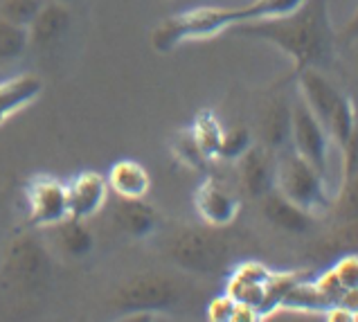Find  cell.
<instances>
[{
    "instance_id": "6da1fadb",
    "label": "cell",
    "mask_w": 358,
    "mask_h": 322,
    "mask_svg": "<svg viewBox=\"0 0 358 322\" xmlns=\"http://www.w3.org/2000/svg\"><path fill=\"white\" fill-rule=\"evenodd\" d=\"M230 34L275 46L291 59V77L304 70H324L336 57V32L329 18V0H304L293 12L275 18L241 23Z\"/></svg>"
},
{
    "instance_id": "7a4b0ae2",
    "label": "cell",
    "mask_w": 358,
    "mask_h": 322,
    "mask_svg": "<svg viewBox=\"0 0 358 322\" xmlns=\"http://www.w3.org/2000/svg\"><path fill=\"white\" fill-rule=\"evenodd\" d=\"M230 241L219 227H192L182 230L169 244V259L178 268L194 275H219L230 262Z\"/></svg>"
},
{
    "instance_id": "3957f363",
    "label": "cell",
    "mask_w": 358,
    "mask_h": 322,
    "mask_svg": "<svg viewBox=\"0 0 358 322\" xmlns=\"http://www.w3.org/2000/svg\"><path fill=\"white\" fill-rule=\"evenodd\" d=\"M275 190L311 214L331 205L324 178L291 147L275 155Z\"/></svg>"
},
{
    "instance_id": "277c9868",
    "label": "cell",
    "mask_w": 358,
    "mask_h": 322,
    "mask_svg": "<svg viewBox=\"0 0 358 322\" xmlns=\"http://www.w3.org/2000/svg\"><path fill=\"white\" fill-rule=\"evenodd\" d=\"M182 302V288L162 273H140L124 282L113 298L120 314H171Z\"/></svg>"
},
{
    "instance_id": "5b68a950",
    "label": "cell",
    "mask_w": 358,
    "mask_h": 322,
    "mask_svg": "<svg viewBox=\"0 0 358 322\" xmlns=\"http://www.w3.org/2000/svg\"><path fill=\"white\" fill-rule=\"evenodd\" d=\"M291 144L293 151L304 158L311 167L327 178V160H329V133L318 118L306 108L302 99L291 104Z\"/></svg>"
},
{
    "instance_id": "8992f818",
    "label": "cell",
    "mask_w": 358,
    "mask_h": 322,
    "mask_svg": "<svg viewBox=\"0 0 358 322\" xmlns=\"http://www.w3.org/2000/svg\"><path fill=\"white\" fill-rule=\"evenodd\" d=\"M68 187L43 176L27 185V219L34 227H52L68 219Z\"/></svg>"
},
{
    "instance_id": "52a82bcc",
    "label": "cell",
    "mask_w": 358,
    "mask_h": 322,
    "mask_svg": "<svg viewBox=\"0 0 358 322\" xmlns=\"http://www.w3.org/2000/svg\"><path fill=\"white\" fill-rule=\"evenodd\" d=\"M5 275L9 282L23 288L36 286L50 273V257L36 237H20L9 246L5 259Z\"/></svg>"
},
{
    "instance_id": "ba28073f",
    "label": "cell",
    "mask_w": 358,
    "mask_h": 322,
    "mask_svg": "<svg viewBox=\"0 0 358 322\" xmlns=\"http://www.w3.org/2000/svg\"><path fill=\"white\" fill-rule=\"evenodd\" d=\"M194 205H196L201 219L219 230L230 225L239 214V199L217 178H208L199 185L196 194H194Z\"/></svg>"
},
{
    "instance_id": "9c48e42d",
    "label": "cell",
    "mask_w": 358,
    "mask_h": 322,
    "mask_svg": "<svg viewBox=\"0 0 358 322\" xmlns=\"http://www.w3.org/2000/svg\"><path fill=\"white\" fill-rule=\"evenodd\" d=\"M66 187H68V212L73 219H81V221L95 216L106 205V199L110 194L106 176H101L97 172L79 174Z\"/></svg>"
},
{
    "instance_id": "30bf717a",
    "label": "cell",
    "mask_w": 358,
    "mask_h": 322,
    "mask_svg": "<svg viewBox=\"0 0 358 322\" xmlns=\"http://www.w3.org/2000/svg\"><path fill=\"white\" fill-rule=\"evenodd\" d=\"M237 172L245 194L262 199L275 187V153L262 144H252L237 158Z\"/></svg>"
},
{
    "instance_id": "8fae6325",
    "label": "cell",
    "mask_w": 358,
    "mask_h": 322,
    "mask_svg": "<svg viewBox=\"0 0 358 322\" xmlns=\"http://www.w3.org/2000/svg\"><path fill=\"white\" fill-rule=\"evenodd\" d=\"M70 23H73V14H70L68 5L57 3V0H45V5L41 7V12L27 27L29 48L52 50L70 32Z\"/></svg>"
},
{
    "instance_id": "7c38bea8",
    "label": "cell",
    "mask_w": 358,
    "mask_h": 322,
    "mask_svg": "<svg viewBox=\"0 0 358 322\" xmlns=\"http://www.w3.org/2000/svg\"><path fill=\"white\" fill-rule=\"evenodd\" d=\"M110 219L122 234L131 239H147L160 225L158 210L145 199H115Z\"/></svg>"
},
{
    "instance_id": "4fadbf2b",
    "label": "cell",
    "mask_w": 358,
    "mask_h": 322,
    "mask_svg": "<svg viewBox=\"0 0 358 322\" xmlns=\"http://www.w3.org/2000/svg\"><path fill=\"white\" fill-rule=\"evenodd\" d=\"M295 81H298V88H300V99L324 127L334 106L343 97V90L336 88L331 81L322 75V70H313V68L295 75Z\"/></svg>"
},
{
    "instance_id": "5bb4252c",
    "label": "cell",
    "mask_w": 358,
    "mask_h": 322,
    "mask_svg": "<svg viewBox=\"0 0 358 322\" xmlns=\"http://www.w3.org/2000/svg\"><path fill=\"white\" fill-rule=\"evenodd\" d=\"M262 214L271 225L286 234H306L313 227V214L289 201L275 187L262 196Z\"/></svg>"
},
{
    "instance_id": "9a60e30c",
    "label": "cell",
    "mask_w": 358,
    "mask_h": 322,
    "mask_svg": "<svg viewBox=\"0 0 358 322\" xmlns=\"http://www.w3.org/2000/svg\"><path fill=\"white\" fill-rule=\"evenodd\" d=\"M259 138L262 147L273 153L291 147V104L284 97L266 104L259 118Z\"/></svg>"
},
{
    "instance_id": "2e32d148",
    "label": "cell",
    "mask_w": 358,
    "mask_h": 322,
    "mask_svg": "<svg viewBox=\"0 0 358 322\" xmlns=\"http://www.w3.org/2000/svg\"><path fill=\"white\" fill-rule=\"evenodd\" d=\"M271 273L266 271L262 264H243L239 266L232 275L230 282V298L237 300L239 304H248L252 309H257L262 314L266 293H268V284H271Z\"/></svg>"
},
{
    "instance_id": "e0dca14e",
    "label": "cell",
    "mask_w": 358,
    "mask_h": 322,
    "mask_svg": "<svg viewBox=\"0 0 358 322\" xmlns=\"http://www.w3.org/2000/svg\"><path fill=\"white\" fill-rule=\"evenodd\" d=\"M106 183L117 199H145L151 190V176L138 160H117L110 167Z\"/></svg>"
},
{
    "instance_id": "ac0fdd59",
    "label": "cell",
    "mask_w": 358,
    "mask_h": 322,
    "mask_svg": "<svg viewBox=\"0 0 358 322\" xmlns=\"http://www.w3.org/2000/svg\"><path fill=\"white\" fill-rule=\"evenodd\" d=\"M43 92V81L36 75H16L0 81V124L32 104Z\"/></svg>"
},
{
    "instance_id": "d6986e66",
    "label": "cell",
    "mask_w": 358,
    "mask_h": 322,
    "mask_svg": "<svg viewBox=\"0 0 358 322\" xmlns=\"http://www.w3.org/2000/svg\"><path fill=\"white\" fill-rule=\"evenodd\" d=\"M50 232L55 237L57 248L64 255H68L70 259H86L90 253L95 251V237L93 230L86 225V221L81 219H68L59 221L57 225L48 227Z\"/></svg>"
},
{
    "instance_id": "ffe728a7",
    "label": "cell",
    "mask_w": 358,
    "mask_h": 322,
    "mask_svg": "<svg viewBox=\"0 0 358 322\" xmlns=\"http://www.w3.org/2000/svg\"><path fill=\"white\" fill-rule=\"evenodd\" d=\"M324 129L329 133V140H334L341 149L345 147V142L350 140V136L356 129V106L347 92H343V97L334 106Z\"/></svg>"
},
{
    "instance_id": "44dd1931",
    "label": "cell",
    "mask_w": 358,
    "mask_h": 322,
    "mask_svg": "<svg viewBox=\"0 0 358 322\" xmlns=\"http://www.w3.org/2000/svg\"><path fill=\"white\" fill-rule=\"evenodd\" d=\"M29 50V34L27 27H20L0 18V64L16 61Z\"/></svg>"
},
{
    "instance_id": "7402d4cb",
    "label": "cell",
    "mask_w": 358,
    "mask_h": 322,
    "mask_svg": "<svg viewBox=\"0 0 358 322\" xmlns=\"http://www.w3.org/2000/svg\"><path fill=\"white\" fill-rule=\"evenodd\" d=\"M304 0H248L243 3V14L245 23L250 20H262V18H275L293 12L295 7H300Z\"/></svg>"
},
{
    "instance_id": "603a6c76",
    "label": "cell",
    "mask_w": 358,
    "mask_h": 322,
    "mask_svg": "<svg viewBox=\"0 0 358 322\" xmlns=\"http://www.w3.org/2000/svg\"><path fill=\"white\" fill-rule=\"evenodd\" d=\"M43 5L45 0H0V18L20 27H29Z\"/></svg>"
},
{
    "instance_id": "cb8c5ba5",
    "label": "cell",
    "mask_w": 358,
    "mask_h": 322,
    "mask_svg": "<svg viewBox=\"0 0 358 322\" xmlns=\"http://www.w3.org/2000/svg\"><path fill=\"white\" fill-rule=\"evenodd\" d=\"M221 133L223 129L219 127V122L214 120L212 113H203V115H199L196 124L192 127V136L194 140L199 142V147L206 151L208 158H212V155H217L219 151V142H221Z\"/></svg>"
},
{
    "instance_id": "d4e9b609",
    "label": "cell",
    "mask_w": 358,
    "mask_h": 322,
    "mask_svg": "<svg viewBox=\"0 0 358 322\" xmlns=\"http://www.w3.org/2000/svg\"><path fill=\"white\" fill-rule=\"evenodd\" d=\"M252 147V136L245 127H232L228 131L221 133V142H219V151L217 155L228 160H237L241 153H245Z\"/></svg>"
},
{
    "instance_id": "484cf974",
    "label": "cell",
    "mask_w": 358,
    "mask_h": 322,
    "mask_svg": "<svg viewBox=\"0 0 358 322\" xmlns=\"http://www.w3.org/2000/svg\"><path fill=\"white\" fill-rule=\"evenodd\" d=\"M173 151H176V158L180 162H185L187 167H194V169H203L208 162V155L199 147V142L194 140L192 131H182L178 133L176 142H173Z\"/></svg>"
},
{
    "instance_id": "4316f807",
    "label": "cell",
    "mask_w": 358,
    "mask_h": 322,
    "mask_svg": "<svg viewBox=\"0 0 358 322\" xmlns=\"http://www.w3.org/2000/svg\"><path fill=\"white\" fill-rule=\"evenodd\" d=\"M327 246L343 255H358V219L341 221V225L331 232Z\"/></svg>"
},
{
    "instance_id": "83f0119b",
    "label": "cell",
    "mask_w": 358,
    "mask_h": 322,
    "mask_svg": "<svg viewBox=\"0 0 358 322\" xmlns=\"http://www.w3.org/2000/svg\"><path fill=\"white\" fill-rule=\"evenodd\" d=\"M336 214H338L341 221L358 219V174L354 178L343 181V192L336 201Z\"/></svg>"
},
{
    "instance_id": "f1b7e54d",
    "label": "cell",
    "mask_w": 358,
    "mask_h": 322,
    "mask_svg": "<svg viewBox=\"0 0 358 322\" xmlns=\"http://www.w3.org/2000/svg\"><path fill=\"white\" fill-rule=\"evenodd\" d=\"M331 273L336 277V282L341 284L343 293L358 290V255H345Z\"/></svg>"
},
{
    "instance_id": "f546056e",
    "label": "cell",
    "mask_w": 358,
    "mask_h": 322,
    "mask_svg": "<svg viewBox=\"0 0 358 322\" xmlns=\"http://www.w3.org/2000/svg\"><path fill=\"white\" fill-rule=\"evenodd\" d=\"M237 300L230 295L214 298L208 307V320L210 322H232L234 311H237Z\"/></svg>"
},
{
    "instance_id": "4dcf8cb0",
    "label": "cell",
    "mask_w": 358,
    "mask_h": 322,
    "mask_svg": "<svg viewBox=\"0 0 358 322\" xmlns=\"http://www.w3.org/2000/svg\"><path fill=\"white\" fill-rule=\"evenodd\" d=\"M341 151H343V181L354 178L358 174V127L354 129V133Z\"/></svg>"
},
{
    "instance_id": "1f68e13d",
    "label": "cell",
    "mask_w": 358,
    "mask_h": 322,
    "mask_svg": "<svg viewBox=\"0 0 358 322\" xmlns=\"http://www.w3.org/2000/svg\"><path fill=\"white\" fill-rule=\"evenodd\" d=\"M336 41H343L345 46H352L358 43V5L354 9V14L350 16V20L343 25V29L336 34Z\"/></svg>"
},
{
    "instance_id": "d6a6232c",
    "label": "cell",
    "mask_w": 358,
    "mask_h": 322,
    "mask_svg": "<svg viewBox=\"0 0 358 322\" xmlns=\"http://www.w3.org/2000/svg\"><path fill=\"white\" fill-rule=\"evenodd\" d=\"M327 322H356V314L345 307H334L327 316Z\"/></svg>"
},
{
    "instance_id": "836d02e7",
    "label": "cell",
    "mask_w": 358,
    "mask_h": 322,
    "mask_svg": "<svg viewBox=\"0 0 358 322\" xmlns=\"http://www.w3.org/2000/svg\"><path fill=\"white\" fill-rule=\"evenodd\" d=\"M113 322H156L153 314H120Z\"/></svg>"
},
{
    "instance_id": "e575fe53",
    "label": "cell",
    "mask_w": 358,
    "mask_h": 322,
    "mask_svg": "<svg viewBox=\"0 0 358 322\" xmlns=\"http://www.w3.org/2000/svg\"><path fill=\"white\" fill-rule=\"evenodd\" d=\"M352 48H354V64L358 68V43H352Z\"/></svg>"
},
{
    "instance_id": "d590c367",
    "label": "cell",
    "mask_w": 358,
    "mask_h": 322,
    "mask_svg": "<svg viewBox=\"0 0 358 322\" xmlns=\"http://www.w3.org/2000/svg\"><path fill=\"white\" fill-rule=\"evenodd\" d=\"M57 3H64V5H70V3H77V0H57Z\"/></svg>"
}]
</instances>
